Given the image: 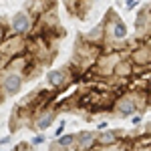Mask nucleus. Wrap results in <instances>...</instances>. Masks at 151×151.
Wrapping results in <instances>:
<instances>
[{"label": "nucleus", "instance_id": "obj_1", "mask_svg": "<svg viewBox=\"0 0 151 151\" xmlns=\"http://www.w3.org/2000/svg\"><path fill=\"white\" fill-rule=\"evenodd\" d=\"M22 85H24V75L22 73H16V70L8 69L4 73L2 81H0V91H2L4 97H14V95L20 93Z\"/></svg>", "mask_w": 151, "mask_h": 151}, {"label": "nucleus", "instance_id": "obj_2", "mask_svg": "<svg viewBox=\"0 0 151 151\" xmlns=\"http://www.w3.org/2000/svg\"><path fill=\"white\" fill-rule=\"evenodd\" d=\"M113 109H115V113L119 117H133L137 111H139L137 101H135V97H133V93H131V91H129V93H125V95H119V97L115 99Z\"/></svg>", "mask_w": 151, "mask_h": 151}, {"label": "nucleus", "instance_id": "obj_3", "mask_svg": "<svg viewBox=\"0 0 151 151\" xmlns=\"http://www.w3.org/2000/svg\"><path fill=\"white\" fill-rule=\"evenodd\" d=\"M105 32L107 36H111L113 40H123V38H127V26L125 22L117 16V14H109V18H107V28H105Z\"/></svg>", "mask_w": 151, "mask_h": 151}, {"label": "nucleus", "instance_id": "obj_4", "mask_svg": "<svg viewBox=\"0 0 151 151\" xmlns=\"http://www.w3.org/2000/svg\"><path fill=\"white\" fill-rule=\"evenodd\" d=\"M32 28V16L26 14V12H16L12 16V22H10V30L14 36H22L28 35Z\"/></svg>", "mask_w": 151, "mask_h": 151}, {"label": "nucleus", "instance_id": "obj_5", "mask_svg": "<svg viewBox=\"0 0 151 151\" xmlns=\"http://www.w3.org/2000/svg\"><path fill=\"white\" fill-rule=\"evenodd\" d=\"M129 60L137 67H149L151 65V48L147 45H137L133 47L131 55H129Z\"/></svg>", "mask_w": 151, "mask_h": 151}, {"label": "nucleus", "instance_id": "obj_6", "mask_svg": "<svg viewBox=\"0 0 151 151\" xmlns=\"http://www.w3.org/2000/svg\"><path fill=\"white\" fill-rule=\"evenodd\" d=\"M97 149V133L93 131H79L77 133V151Z\"/></svg>", "mask_w": 151, "mask_h": 151}, {"label": "nucleus", "instance_id": "obj_7", "mask_svg": "<svg viewBox=\"0 0 151 151\" xmlns=\"http://www.w3.org/2000/svg\"><path fill=\"white\" fill-rule=\"evenodd\" d=\"M57 109H45V111H40V113H38V115L35 117V125H36V129H38V131H47L48 127H50V125H52V123H55V121H57Z\"/></svg>", "mask_w": 151, "mask_h": 151}, {"label": "nucleus", "instance_id": "obj_8", "mask_svg": "<svg viewBox=\"0 0 151 151\" xmlns=\"http://www.w3.org/2000/svg\"><path fill=\"white\" fill-rule=\"evenodd\" d=\"M48 85L52 87V89H63V87H67L70 83V77H69V70L67 69H58V70H50L47 77Z\"/></svg>", "mask_w": 151, "mask_h": 151}, {"label": "nucleus", "instance_id": "obj_9", "mask_svg": "<svg viewBox=\"0 0 151 151\" xmlns=\"http://www.w3.org/2000/svg\"><path fill=\"white\" fill-rule=\"evenodd\" d=\"M119 131L115 129H109V131H101L97 133V147H113V145H119Z\"/></svg>", "mask_w": 151, "mask_h": 151}, {"label": "nucleus", "instance_id": "obj_10", "mask_svg": "<svg viewBox=\"0 0 151 151\" xmlns=\"http://www.w3.org/2000/svg\"><path fill=\"white\" fill-rule=\"evenodd\" d=\"M77 145V133H65L63 137H58L57 139V147H60V149H73Z\"/></svg>", "mask_w": 151, "mask_h": 151}, {"label": "nucleus", "instance_id": "obj_11", "mask_svg": "<svg viewBox=\"0 0 151 151\" xmlns=\"http://www.w3.org/2000/svg\"><path fill=\"white\" fill-rule=\"evenodd\" d=\"M81 2H83V0H65V4H67V8H69L70 12H75V10H77Z\"/></svg>", "mask_w": 151, "mask_h": 151}, {"label": "nucleus", "instance_id": "obj_12", "mask_svg": "<svg viewBox=\"0 0 151 151\" xmlns=\"http://www.w3.org/2000/svg\"><path fill=\"white\" fill-rule=\"evenodd\" d=\"M65 127H67V121H65V119H63V121H60V123H58V127H57V131H55V137H63V135H65Z\"/></svg>", "mask_w": 151, "mask_h": 151}, {"label": "nucleus", "instance_id": "obj_13", "mask_svg": "<svg viewBox=\"0 0 151 151\" xmlns=\"http://www.w3.org/2000/svg\"><path fill=\"white\" fill-rule=\"evenodd\" d=\"M30 143H32V147H36V145H42V143H45V135H36V137L30 141Z\"/></svg>", "mask_w": 151, "mask_h": 151}, {"label": "nucleus", "instance_id": "obj_14", "mask_svg": "<svg viewBox=\"0 0 151 151\" xmlns=\"http://www.w3.org/2000/svg\"><path fill=\"white\" fill-rule=\"evenodd\" d=\"M8 141H10V137H2V139H0V145H6Z\"/></svg>", "mask_w": 151, "mask_h": 151}, {"label": "nucleus", "instance_id": "obj_15", "mask_svg": "<svg viewBox=\"0 0 151 151\" xmlns=\"http://www.w3.org/2000/svg\"><path fill=\"white\" fill-rule=\"evenodd\" d=\"M0 151H2V149H0Z\"/></svg>", "mask_w": 151, "mask_h": 151}]
</instances>
